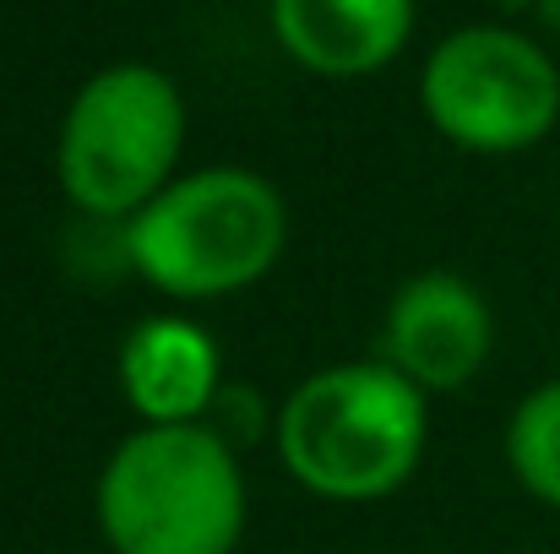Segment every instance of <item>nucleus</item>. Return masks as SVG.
I'll use <instances>...</instances> for the list:
<instances>
[{
    "instance_id": "1",
    "label": "nucleus",
    "mask_w": 560,
    "mask_h": 554,
    "mask_svg": "<svg viewBox=\"0 0 560 554\" xmlns=\"http://www.w3.org/2000/svg\"><path fill=\"white\" fill-rule=\"evenodd\" d=\"M289 473L327 500L397 490L424 446L419 386L392 365H338L311 375L278 424Z\"/></svg>"
},
{
    "instance_id": "2",
    "label": "nucleus",
    "mask_w": 560,
    "mask_h": 554,
    "mask_svg": "<svg viewBox=\"0 0 560 554\" xmlns=\"http://www.w3.org/2000/svg\"><path fill=\"white\" fill-rule=\"evenodd\" d=\"M98 517L120 554H229L245 522V484L212 429L153 424L104 468Z\"/></svg>"
},
{
    "instance_id": "3",
    "label": "nucleus",
    "mask_w": 560,
    "mask_h": 554,
    "mask_svg": "<svg viewBox=\"0 0 560 554\" xmlns=\"http://www.w3.org/2000/svg\"><path fill=\"white\" fill-rule=\"evenodd\" d=\"M148 283L180 299H212L256 283L283 250V201L245 169H207L153 196L126 234Z\"/></svg>"
},
{
    "instance_id": "4",
    "label": "nucleus",
    "mask_w": 560,
    "mask_h": 554,
    "mask_svg": "<svg viewBox=\"0 0 560 554\" xmlns=\"http://www.w3.org/2000/svg\"><path fill=\"white\" fill-rule=\"evenodd\" d=\"M186 137L180 93L153 66L98 71L60 131V180L88 212H137L175 169Z\"/></svg>"
},
{
    "instance_id": "5",
    "label": "nucleus",
    "mask_w": 560,
    "mask_h": 554,
    "mask_svg": "<svg viewBox=\"0 0 560 554\" xmlns=\"http://www.w3.org/2000/svg\"><path fill=\"white\" fill-rule=\"evenodd\" d=\"M424 109L452 142L512 153L556 126L560 76L528 38L506 27H468L430 55Z\"/></svg>"
},
{
    "instance_id": "6",
    "label": "nucleus",
    "mask_w": 560,
    "mask_h": 554,
    "mask_svg": "<svg viewBox=\"0 0 560 554\" xmlns=\"http://www.w3.org/2000/svg\"><path fill=\"white\" fill-rule=\"evenodd\" d=\"M386 354H392V369H402L413 386L452 391L490 354V310L463 278L424 272L402 283L392 299Z\"/></svg>"
},
{
    "instance_id": "7",
    "label": "nucleus",
    "mask_w": 560,
    "mask_h": 554,
    "mask_svg": "<svg viewBox=\"0 0 560 554\" xmlns=\"http://www.w3.org/2000/svg\"><path fill=\"white\" fill-rule=\"evenodd\" d=\"M272 22L311 71L360 76L402 49L413 0H272Z\"/></svg>"
},
{
    "instance_id": "8",
    "label": "nucleus",
    "mask_w": 560,
    "mask_h": 554,
    "mask_svg": "<svg viewBox=\"0 0 560 554\" xmlns=\"http://www.w3.org/2000/svg\"><path fill=\"white\" fill-rule=\"evenodd\" d=\"M120 380L148 424H190L218 386V354L201 327L159 316L131 332L120 354Z\"/></svg>"
},
{
    "instance_id": "9",
    "label": "nucleus",
    "mask_w": 560,
    "mask_h": 554,
    "mask_svg": "<svg viewBox=\"0 0 560 554\" xmlns=\"http://www.w3.org/2000/svg\"><path fill=\"white\" fill-rule=\"evenodd\" d=\"M506 457L517 468V479L539 495L560 506V380L539 386L517 419H512V435H506Z\"/></svg>"
}]
</instances>
